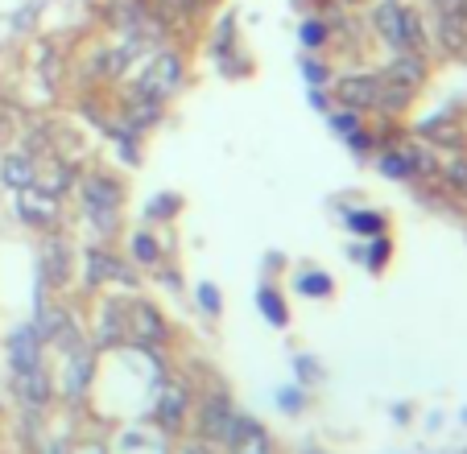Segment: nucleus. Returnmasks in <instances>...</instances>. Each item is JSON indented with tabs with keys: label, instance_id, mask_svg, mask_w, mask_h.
I'll use <instances>...</instances> for the list:
<instances>
[{
	"label": "nucleus",
	"instance_id": "37",
	"mask_svg": "<svg viewBox=\"0 0 467 454\" xmlns=\"http://www.w3.org/2000/svg\"><path fill=\"white\" fill-rule=\"evenodd\" d=\"M434 9L439 13H459L463 9V0H434Z\"/></svg>",
	"mask_w": 467,
	"mask_h": 454
},
{
	"label": "nucleus",
	"instance_id": "4",
	"mask_svg": "<svg viewBox=\"0 0 467 454\" xmlns=\"http://www.w3.org/2000/svg\"><path fill=\"white\" fill-rule=\"evenodd\" d=\"M336 88V99L352 112H364V108H380V91H385V75H344V79L331 83Z\"/></svg>",
	"mask_w": 467,
	"mask_h": 454
},
{
	"label": "nucleus",
	"instance_id": "18",
	"mask_svg": "<svg viewBox=\"0 0 467 454\" xmlns=\"http://www.w3.org/2000/svg\"><path fill=\"white\" fill-rule=\"evenodd\" d=\"M161 120V104L158 99H150V96H137L132 91L129 96V104H124V129H132V132H145V129H153V124Z\"/></svg>",
	"mask_w": 467,
	"mask_h": 454
},
{
	"label": "nucleus",
	"instance_id": "13",
	"mask_svg": "<svg viewBox=\"0 0 467 454\" xmlns=\"http://www.w3.org/2000/svg\"><path fill=\"white\" fill-rule=\"evenodd\" d=\"M228 450H232V454H274V446H269V434H265L261 421H256V418H244V413H236V426H232Z\"/></svg>",
	"mask_w": 467,
	"mask_h": 454
},
{
	"label": "nucleus",
	"instance_id": "38",
	"mask_svg": "<svg viewBox=\"0 0 467 454\" xmlns=\"http://www.w3.org/2000/svg\"><path fill=\"white\" fill-rule=\"evenodd\" d=\"M182 454H212V450H207V446H186Z\"/></svg>",
	"mask_w": 467,
	"mask_h": 454
},
{
	"label": "nucleus",
	"instance_id": "14",
	"mask_svg": "<svg viewBox=\"0 0 467 454\" xmlns=\"http://www.w3.org/2000/svg\"><path fill=\"white\" fill-rule=\"evenodd\" d=\"M104 281L132 285V273H129V264L116 253H108V248H88V285H104Z\"/></svg>",
	"mask_w": 467,
	"mask_h": 454
},
{
	"label": "nucleus",
	"instance_id": "5",
	"mask_svg": "<svg viewBox=\"0 0 467 454\" xmlns=\"http://www.w3.org/2000/svg\"><path fill=\"white\" fill-rule=\"evenodd\" d=\"M129 339L137 343V347H161V343L170 339V326H166V318H161V310L158 306H150V302H137V306L129 310Z\"/></svg>",
	"mask_w": 467,
	"mask_h": 454
},
{
	"label": "nucleus",
	"instance_id": "12",
	"mask_svg": "<svg viewBox=\"0 0 467 454\" xmlns=\"http://www.w3.org/2000/svg\"><path fill=\"white\" fill-rule=\"evenodd\" d=\"M372 26H377V34L385 37L393 50L406 54V5H397V0H380L377 9H372Z\"/></svg>",
	"mask_w": 467,
	"mask_h": 454
},
{
	"label": "nucleus",
	"instance_id": "33",
	"mask_svg": "<svg viewBox=\"0 0 467 454\" xmlns=\"http://www.w3.org/2000/svg\"><path fill=\"white\" fill-rule=\"evenodd\" d=\"M277 405H282V409H290V413H298L302 409V393H298V388H282V393H277Z\"/></svg>",
	"mask_w": 467,
	"mask_h": 454
},
{
	"label": "nucleus",
	"instance_id": "6",
	"mask_svg": "<svg viewBox=\"0 0 467 454\" xmlns=\"http://www.w3.org/2000/svg\"><path fill=\"white\" fill-rule=\"evenodd\" d=\"M37 277H42V285H54V289H62L71 281V244H67L58 232L46 236L42 261H37Z\"/></svg>",
	"mask_w": 467,
	"mask_h": 454
},
{
	"label": "nucleus",
	"instance_id": "7",
	"mask_svg": "<svg viewBox=\"0 0 467 454\" xmlns=\"http://www.w3.org/2000/svg\"><path fill=\"white\" fill-rule=\"evenodd\" d=\"M232 426H236V409H232V401L223 393H212L203 401V418H199V434L207 438V442H220L228 446L232 438Z\"/></svg>",
	"mask_w": 467,
	"mask_h": 454
},
{
	"label": "nucleus",
	"instance_id": "27",
	"mask_svg": "<svg viewBox=\"0 0 467 454\" xmlns=\"http://www.w3.org/2000/svg\"><path fill=\"white\" fill-rule=\"evenodd\" d=\"M331 116V129L339 132V137H352L356 129H360V116L352 112V108H339V112H327Z\"/></svg>",
	"mask_w": 467,
	"mask_h": 454
},
{
	"label": "nucleus",
	"instance_id": "32",
	"mask_svg": "<svg viewBox=\"0 0 467 454\" xmlns=\"http://www.w3.org/2000/svg\"><path fill=\"white\" fill-rule=\"evenodd\" d=\"M385 261H389V240L380 236V240H372V253H368V269L377 273V269H380V264H385Z\"/></svg>",
	"mask_w": 467,
	"mask_h": 454
},
{
	"label": "nucleus",
	"instance_id": "3",
	"mask_svg": "<svg viewBox=\"0 0 467 454\" xmlns=\"http://www.w3.org/2000/svg\"><path fill=\"white\" fill-rule=\"evenodd\" d=\"M182 75H186V67L174 50L153 54L150 67H145L141 79H137V96H150V99H158V104H166V99L182 88Z\"/></svg>",
	"mask_w": 467,
	"mask_h": 454
},
{
	"label": "nucleus",
	"instance_id": "9",
	"mask_svg": "<svg viewBox=\"0 0 467 454\" xmlns=\"http://www.w3.org/2000/svg\"><path fill=\"white\" fill-rule=\"evenodd\" d=\"M9 367L13 372H29V367H42V335L34 323L17 326L9 335Z\"/></svg>",
	"mask_w": 467,
	"mask_h": 454
},
{
	"label": "nucleus",
	"instance_id": "17",
	"mask_svg": "<svg viewBox=\"0 0 467 454\" xmlns=\"http://www.w3.org/2000/svg\"><path fill=\"white\" fill-rule=\"evenodd\" d=\"M385 79L389 83H397V88H406V91H418L426 83V58L422 54H401V58L393 62V67L385 70Z\"/></svg>",
	"mask_w": 467,
	"mask_h": 454
},
{
	"label": "nucleus",
	"instance_id": "23",
	"mask_svg": "<svg viewBox=\"0 0 467 454\" xmlns=\"http://www.w3.org/2000/svg\"><path fill=\"white\" fill-rule=\"evenodd\" d=\"M344 219L360 236H380V232H385V215H380V211H348Z\"/></svg>",
	"mask_w": 467,
	"mask_h": 454
},
{
	"label": "nucleus",
	"instance_id": "36",
	"mask_svg": "<svg viewBox=\"0 0 467 454\" xmlns=\"http://www.w3.org/2000/svg\"><path fill=\"white\" fill-rule=\"evenodd\" d=\"M298 376H302V385H310V380L318 376V367L310 364V359H298Z\"/></svg>",
	"mask_w": 467,
	"mask_h": 454
},
{
	"label": "nucleus",
	"instance_id": "2",
	"mask_svg": "<svg viewBox=\"0 0 467 454\" xmlns=\"http://www.w3.org/2000/svg\"><path fill=\"white\" fill-rule=\"evenodd\" d=\"M104 21L116 29V34L137 37V42H150V46L166 42V26H161V17L145 5V0H108Z\"/></svg>",
	"mask_w": 467,
	"mask_h": 454
},
{
	"label": "nucleus",
	"instance_id": "29",
	"mask_svg": "<svg viewBox=\"0 0 467 454\" xmlns=\"http://www.w3.org/2000/svg\"><path fill=\"white\" fill-rule=\"evenodd\" d=\"M323 37H327V26L323 21H302V46H306V50H318V46H323Z\"/></svg>",
	"mask_w": 467,
	"mask_h": 454
},
{
	"label": "nucleus",
	"instance_id": "15",
	"mask_svg": "<svg viewBox=\"0 0 467 454\" xmlns=\"http://www.w3.org/2000/svg\"><path fill=\"white\" fill-rule=\"evenodd\" d=\"M13 393L21 397V405L42 409L50 401L54 385H50V376H46V367H29V372H13Z\"/></svg>",
	"mask_w": 467,
	"mask_h": 454
},
{
	"label": "nucleus",
	"instance_id": "10",
	"mask_svg": "<svg viewBox=\"0 0 467 454\" xmlns=\"http://www.w3.org/2000/svg\"><path fill=\"white\" fill-rule=\"evenodd\" d=\"M62 356H67V397L79 401V397L88 393V385H91V372H96V347L79 343V347L62 351Z\"/></svg>",
	"mask_w": 467,
	"mask_h": 454
},
{
	"label": "nucleus",
	"instance_id": "20",
	"mask_svg": "<svg viewBox=\"0 0 467 454\" xmlns=\"http://www.w3.org/2000/svg\"><path fill=\"white\" fill-rule=\"evenodd\" d=\"M397 153H401V161H406V170H410V178H439V161H434V153L431 149H422V145H401L397 149Z\"/></svg>",
	"mask_w": 467,
	"mask_h": 454
},
{
	"label": "nucleus",
	"instance_id": "21",
	"mask_svg": "<svg viewBox=\"0 0 467 454\" xmlns=\"http://www.w3.org/2000/svg\"><path fill=\"white\" fill-rule=\"evenodd\" d=\"M256 306H261V315L269 318V326H285V323H290V310H285V297L277 294L274 285H265L261 294H256Z\"/></svg>",
	"mask_w": 467,
	"mask_h": 454
},
{
	"label": "nucleus",
	"instance_id": "35",
	"mask_svg": "<svg viewBox=\"0 0 467 454\" xmlns=\"http://www.w3.org/2000/svg\"><path fill=\"white\" fill-rule=\"evenodd\" d=\"M348 140H352V149H356V153H360V158H364V153H372V137H368V132H360V129H356Z\"/></svg>",
	"mask_w": 467,
	"mask_h": 454
},
{
	"label": "nucleus",
	"instance_id": "11",
	"mask_svg": "<svg viewBox=\"0 0 467 454\" xmlns=\"http://www.w3.org/2000/svg\"><path fill=\"white\" fill-rule=\"evenodd\" d=\"M186 409H191V393H186V385H178V380H166L161 385V397H158V426L161 429H182V421H186Z\"/></svg>",
	"mask_w": 467,
	"mask_h": 454
},
{
	"label": "nucleus",
	"instance_id": "25",
	"mask_svg": "<svg viewBox=\"0 0 467 454\" xmlns=\"http://www.w3.org/2000/svg\"><path fill=\"white\" fill-rule=\"evenodd\" d=\"M132 261L137 264H158L161 261V248L150 232H137V236H132Z\"/></svg>",
	"mask_w": 467,
	"mask_h": 454
},
{
	"label": "nucleus",
	"instance_id": "19",
	"mask_svg": "<svg viewBox=\"0 0 467 454\" xmlns=\"http://www.w3.org/2000/svg\"><path fill=\"white\" fill-rule=\"evenodd\" d=\"M124 339H129V318H124V306L108 302V306H104V318H99V339H96V351L120 347Z\"/></svg>",
	"mask_w": 467,
	"mask_h": 454
},
{
	"label": "nucleus",
	"instance_id": "31",
	"mask_svg": "<svg viewBox=\"0 0 467 454\" xmlns=\"http://www.w3.org/2000/svg\"><path fill=\"white\" fill-rule=\"evenodd\" d=\"M174 207H178L174 194H161V199L150 202V211H145V215H150V219H170V211H174Z\"/></svg>",
	"mask_w": 467,
	"mask_h": 454
},
{
	"label": "nucleus",
	"instance_id": "41",
	"mask_svg": "<svg viewBox=\"0 0 467 454\" xmlns=\"http://www.w3.org/2000/svg\"><path fill=\"white\" fill-rule=\"evenodd\" d=\"M459 13H463V17H467V0H463V9H459Z\"/></svg>",
	"mask_w": 467,
	"mask_h": 454
},
{
	"label": "nucleus",
	"instance_id": "26",
	"mask_svg": "<svg viewBox=\"0 0 467 454\" xmlns=\"http://www.w3.org/2000/svg\"><path fill=\"white\" fill-rule=\"evenodd\" d=\"M380 174H389V178H397V182H410V170H406V161H401V153L397 149H389V153H380Z\"/></svg>",
	"mask_w": 467,
	"mask_h": 454
},
{
	"label": "nucleus",
	"instance_id": "40",
	"mask_svg": "<svg viewBox=\"0 0 467 454\" xmlns=\"http://www.w3.org/2000/svg\"><path fill=\"white\" fill-rule=\"evenodd\" d=\"M203 5H207V0H194V9H203Z\"/></svg>",
	"mask_w": 467,
	"mask_h": 454
},
{
	"label": "nucleus",
	"instance_id": "16",
	"mask_svg": "<svg viewBox=\"0 0 467 454\" xmlns=\"http://www.w3.org/2000/svg\"><path fill=\"white\" fill-rule=\"evenodd\" d=\"M0 182L9 186L13 194L37 186V161L29 158V153H9V158L0 161Z\"/></svg>",
	"mask_w": 467,
	"mask_h": 454
},
{
	"label": "nucleus",
	"instance_id": "8",
	"mask_svg": "<svg viewBox=\"0 0 467 454\" xmlns=\"http://www.w3.org/2000/svg\"><path fill=\"white\" fill-rule=\"evenodd\" d=\"M17 215H21V223L46 227V232H50V227L58 223V199H54V194H46V191H37V186L17 191Z\"/></svg>",
	"mask_w": 467,
	"mask_h": 454
},
{
	"label": "nucleus",
	"instance_id": "28",
	"mask_svg": "<svg viewBox=\"0 0 467 454\" xmlns=\"http://www.w3.org/2000/svg\"><path fill=\"white\" fill-rule=\"evenodd\" d=\"M439 174H442V178H447V182H451V186H455V191H463V194H467V161H463V158L447 161V166H442V170H439Z\"/></svg>",
	"mask_w": 467,
	"mask_h": 454
},
{
	"label": "nucleus",
	"instance_id": "24",
	"mask_svg": "<svg viewBox=\"0 0 467 454\" xmlns=\"http://www.w3.org/2000/svg\"><path fill=\"white\" fill-rule=\"evenodd\" d=\"M298 289L306 297H331V289L336 285H331V277H327L323 269H302L298 273Z\"/></svg>",
	"mask_w": 467,
	"mask_h": 454
},
{
	"label": "nucleus",
	"instance_id": "22",
	"mask_svg": "<svg viewBox=\"0 0 467 454\" xmlns=\"http://www.w3.org/2000/svg\"><path fill=\"white\" fill-rule=\"evenodd\" d=\"M439 29L447 50H467V17L463 13H439Z\"/></svg>",
	"mask_w": 467,
	"mask_h": 454
},
{
	"label": "nucleus",
	"instance_id": "39",
	"mask_svg": "<svg viewBox=\"0 0 467 454\" xmlns=\"http://www.w3.org/2000/svg\"><path fill=\"white\" fill-rule=\"evenodd\" d=\"M83 454H108V450H99V446H91V450H83Z\"/></svg>",
	"mask_w": 467,
	"mask_h": 454
},
{
	"label": "nucleus",
	"instance_id": "34",
	"mask_svg": "<svg viewBox=\"0 0 467 454\" xmlns=\"http://www.w3.org/2000/svg\"><path fill=\"white\" fill-rule=\"evenodd\" d=\"M302 70H306V79L310 83H315V88H323V83H327V67H323V62H302Z\"/></svg>",
	"mask_w": 467,
	"mask_h": 454
},
{
	"label": "nucleus",
	"instance_id": "1",
	"mask_svg": "<svg viewBox=\"0 0 467 454\" xmlns=\"http://www.w3.org/2000/svg\"><path fill=\"white\" fill-rule=\"evenodd\" d=\"M79 199H83V215L88 223L96 227L99 236H116V227H120V186L112 182L108 174H88L79 182Z\"/></svg>",
	"mask_w": 467,
	"mask_h": 454
},
{
	"label": "nucleus",
	"instance_id": "30",
	"mask_svg": "<svg viewBox=\"0 0 467 454\" xmlns=\"http://www.w3.org/2000/svg\"><path fill=\"white\" fill-rule=\"evenodd\" d=\"M199 306H203V315H220L223 310V297H220V289L215 285H199Z\"/></svg>",
	"mask_w": 467,
	"mask_h": 454
}]
</instances>
